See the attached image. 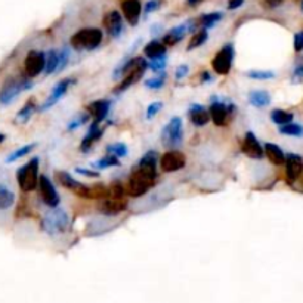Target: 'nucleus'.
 Wrapping results in <instances>:
<instances>
[{"label":"nucleus","mask_w":303,"mask_h":303,"mask_svg":"<svg viewBox=\"0 0 303 303\" xmlns=\"http://www.w3.org/2000/svg\"><path fill=\"white\" fill-rule=\"evenodd\" d=\"M157 152L148 151L139 161L130 173L127 182V192L132 197H141L147 194L154 182L157 179Z\"/></svg>","instance_id":"f257e3e1"},{"label":"nucleus","mask_w":303,"mask_h":303,"mask_svg":"<svg viewBox=\"0 0 303 303\" xmlns=\"http://www.w3.org/2000/svg\"><path fill=\"white\" fill-rule=\"evenodd\" d=\"M150 68V64L147 62V60L144 57H135V58H130L127 60L123 65L119 67V70L116 68V71L113 73V77L117 78V77L123 76L124 78L121 80V83L114 89L116 93H121L126 89H129L130 86H133L137 80H141L142 76L145 74V71Z\"/></svg>","instance_id":"f03ea898"},{"label":"nucleus","mask_w":303,"mask_h":303,"mask_svg":"<svg viewBox=\"0 0 303 303\" xmlns=\"http://www.w3.org/2000/svg\"><path fill=\"white\" fill-rule=\"evenodd\" d=\"M42 228L49 237H53V238L62 237L67 234L70 228V216L64 209L53 207L43 216Z\"/></svg>","instance_id":"7ed1b4c3"},{"label":"nucleus","mask_w":303,"mask_h":303,"mask_svg":"<svg viewBox=\"0 0 303 303\" xmlns=\"http://www.w3.org/2000/svg\"><path fill=\"white\" fill-rule=\"evenodd\" d=\"M39 161H40L39 157H33L29 163H25L24 166L19 167L18 172H16L18 185L25 192L34 191L39 186V179H40V175H39Z\"/></svg>","instance_id":"20e7f679"},{"label":"nucleus","mask_w":303,"mask_h":303,"mask_svg":"<svg viewBox=\"0 0 303 303\" xmlns=\"http://www.w3.org/2000/svg\"><path fill=\"white\" fill-rule=\"evenodd\" d=\"M104 33L99 29H83L71 37L70 45L76 50H93L102 43Z\"/></svg>","instance_id":"39448f33"},{"label":"nucleus","mask_w":303,"mask_h":303,"mask_svg":"<svg viewBox=\"0 0 303 303\" xmlns=\"http://www.w3.org/2000/svg\"><path fill=\"white\" fill-rule=\"evenodd\" d=\"M33 88V81L30 78H11L8 80L0 89V104L9 105L15 101L22 92Z\"/></svg>","instance_id":"423d86ee"},{"label":"nucleus","mask_w":303,"mask_h":303,"mask_svg":"<svg viewBox=\"0 0 303 303\" xmlns=\"http://www.w3.org/2000/svg\"><path fill=\"white\" fill-rule=\"evenodd\" d=\"M183 127L181 117H172L161 130V142L169 150H176L182 145Z\"/></svg>","instance_id":"0eeeda50"},{"label":"nucleus","mask_w":303,"mask_h":303,"mask_svg":"<svg viewBox=\"0 0 303 303\" xmlns=\"http://www.w3.org/2000/svg\"><path fill=\"white\" fill-rule=\"evenodd\" d=\"M210 117H212L213 123L216 126H225L228 124L229 119L232 117L234 111H235V105L227 99V98H217L213 96L210 99Z\"/></svg>","instance_id":"6e6552de"},{"label":"nucleus","mask_w":303,"mask_h":303,"mask_svg":"<svg viewBox=\"0 0 303 303\" xmlns=\"http://www.w3.org/2000/svg\"><path fill=\"white\" fill-rule=\"evenodd\" d=\"M234 57H235V49L232 43H227L224 47L216 53V57L212 61L213 70L221 74V76H227L228 73L232 68V62H234Z\"/></svg>","instance_id":"1a4fd4ad"},{"label":"nucleus","mask_w":303,"mask_h":303,"mask_svg":"<svg viewBox=\"0 0 303 303\" xmlns=\"http://www.w3.org/2000/svg\"><path fill=\"white\" fill-rule=\"evenodd\" d=\"M74 83H76V78H64V80H60V81L52 88V92H50L49 98L40 105L39 109H40V111H46V109L52 108L55 104H58L61 99L65 96L67 91H68Z\"/></svg>","instance_id":"9d476101"},{"label":"nucleus","mask_w":303,"mask_h":303,"mask_svg":"<svg viewBox=\"0 0 303 303\" xmlns=\"http://www.w3.org/2000/svg\"><path fill=\"white\" fill-rule=\"evenodd\" d=\"M46 67V53L40 50H31L24 61V68L27 76L33 78L37 77L40 73H45Z\"/></svg>","instance_id":"9b49d317"},{"label":"nucleus","mask_w":303,"mask_h":303,"mask_svg":"<svg viewBox=\"0 0 303 303\" xmlns=\"http://www.w3.org/2000/svg\"><path fill=\"white\" fill-rule=\"evenodd\" d=\"M39 189H40L42 200H43V203H45L47 207H50V209L58 207V204H60V194L57 192L53 183L49 179L47 175H40Z\"/></svg>","instance_id":"f8f14e48"},{"label":"nucleus","mask_w":303,"mask_h":303,"mask_svg":"<svg viewBox=\"0 0 303 303\" xmlns=\"http://www.w3.org/2000/svg\"><path fill=\"white\" fill-rule=\"evenodd\" d=\"M286 176L290 183H294L303 175V157L299 154L286 155Z\"/></svg>","instance_id":"ddd939ff"},{"label":"nucleus","mask_w":303,"mask_h":303,"mask_svg":"<svg viewBox=\"0 0 303 303\" xmlns=\"http://www.w3.org/2000/svg\"><path fill=\"white\" fill-rule=\"evenodd\" d=\"M185 155L182 152L176 150H170L163 154L161 160H160V166L163 169V172H176L185 167Z\"/></svg>","instance_id":"4468645a"},{"label":"nucleus","mask_w":303,"mask_h":303,"mask_svg":"<svg viewBox=\"0 0 303 303\" xmlns=\"http://www.w3.org/2000/svg\"><path fill=\"white\" fill-rule=\"evenodd\" d=\"M242 151L247 157L255 158V160H260L265 155V148H262V145L259 144L258 137L255 136V133H252V132H247L245 136H244Z\"/></svg>","instance_id":"2eb2a0df"},{"label":"nucleus","mask_w":303,"mask_h":303,"mask_svg":"<svg viewBox=\"0 0 303 303\" xmlns=\"http://www.w3.org/2000/svg\"><path fill=\"white\" fill-rule=\"evenodd\" d=\"M104 25H105L106 33L111 37H120L123 33V16L120 12L116 9L106 12L104 16Z\"/></svg>","instance_id":"dca6fc26"},{"label":"nucleus","mask_w":303,"mask_h":303,"mask_svg":"<svg viewBox=\"0 0 303 303\" xmlns=\"http://www.w3.org/2000/svg\"><path fill=\"white\" fill-rule=\"evenodd\" d=\"M142 11H144V8L139 0H123L121 2V12L130 25H136L139 22Z\"/></svg>","instance_id":"f3484780"},{"label":"nucleus","mask_w":303,"mask_h":303,"mask_svg":"<svg viewBox=\"0 0 303 303\" xmlns=\"http://www.w3.org/2000/svg\"><path fill=\"white\" fill-rule=\"evenodd\" d=\"M127 209V203L123 198H104L99 204V212L105 216H117Z\"/></svg>","instance_id":"a211bd4d"},{"label":"nucleus","mask_w":303,"mask_h":303,"mask_svg":"<svg viewBox=\"0 0 303 303\" xmlns=\"http://www.w3.org/2000/svg\"><path fill=\"white\" fill-rule=\"evenodd\" d=\"M111 109V101L108 99H99V101H93L88 105V111L93 117V123H101L108 117Z\"/></svg>","instance_id":"6ab92c4d"},{"label":"nucleus","mask_w":303,"mask_h":303,"mask_svg":"<svg viewBox=\"0 0 303 303\" xmlns=\"http://www.w3.org/2000/svg\"><path fill=\"white\" fill-rule=\"evenodd\" d=\"M188 114H189V120L194 126L201 127V126H206L209 121H210V111H207L206 108L200 104H192L188 109Z\"/></svg>","instance_id":"aec40b11"},{"label":"nucleus","mask_w":303,"mask_h":303,"mask_svg":"<svg viewBox=\"0 0 303 303\" xmlns=\"http://www.w3.org/2000/svg\"><path fill=\"white\" fill-rule=\"evenodd\" d=\"M188 33H189V27H188V24L185 21L183 24H179V25H176V27H173V29L167 31L166 34L163 36V43L166 46L176 45V43H179L181 40L185 39V36Z\"/></svg>","instance_id":"412c9836"},{"label":"nucleus","mask_w":303,"mask_h":303,"mask_svg":"<svg viewBox=\"0 0 303 303\" xmlns=\"http://www.w3.org/2000/svg\"><path fill=\"white\" fill-rule=\"evenodd\" d=\"M104 135V129L99 127L98 123H92V126L89 127L88 133L85 135V137L81 139V144H80V151L89 152V150L92 148V145L95 142H98L101 136Z\"/></svg>","instance_id":"4be33fe9"},{"label":"nucleus","mask_w":303,"mask_h":303,"mask_svg":"<svg viewBox=\"0 0 303 303\" xmlns=\"http://www.w3.org/2000/svg\"><path fill=\"white\" fill-rule=\"evenodd\" d=\"M265 154L269 158V161L275 166H281L286 163V154L275 144H269V142L265 144Z\"/></svg>","instance_id":"5701e85b"},{"label":"nucleus","mask_w":303,"mask_h":303,"mask_svg":"<svg viewBox=\"0 0 303 303\" xmlns=\"http://www.w3.org/2000/svg\"><path fill=\"white\" fill-rule=\"evenodd\" d=\"M15 192L5 183H0V210H9L15 204Z\"/></svg>","instance_id":"b1692460"},{"label":"nucleus","mask_w":303,"mask_h":303,"mask_svg":"<svg viewBox=\"0 0 303 303\" xmlns=\"http://www.w3.org/2000/svg\"><path fill=\"white\" fill-rule=\"evenodd\" d=\"M167 46L163 42H158V40H152L148 45L144 47V55L150 60H157V58H161L166 55Z\"/></svg>","instance_id":"393cba45"},{"label":"nucleus","mask_w":303,"mask_h":303,"mask_svg":"<svg viewBox=\"0 0 303 303\" xmlns=\"http://www.w3.org/2000/svg\"><path fill=\"white\" fill-rule=\"evenodd\" d=\"M249 101L256 108H265L271 104V95L266 91H252L249 93Z\"/></svg>","instance_id":"a878e982"},{"label":"nucleus","mask_w":303,"mask_h":303,"mask_svg":"<svg viewBox=\"0 0 303 303\" xmlns=\"http://www.w3.org/2000/svg\"><path fill=\"white\" fill-rule=\"evenodd\" d=\"M58 65H60V50L50 49L46 52V67H45V74L50 76L53 73L58 71Z\"/></svg>","instance_id":"bb28decb"},{"label":"nucleus","mask_w":303,"mask_h":303,"mask_svg":"<svg viewBox=\"0 0 303 303\" xmlns=\"http://www.w3.org/2000/svg\"><path fill=\"white\" fill-rule=\"evenodd\" d=\"M224 18V14L222 12H209V14H203V15L198 18V25L201 29H213L221 19Z\"/></svg>","instance_id":"cd10ccee"},{"label":"nucleus","mask_w":303,"mask_h":303,"mask_svg":"<svg viewBox=\"0 0 303 303\" xmlns=\"http://www.w3.org/2000/svg\"><path fill=\"white\" fill-rule=\"evenodd\" d=\"M57 179L61 183V186H64V188H67V189H71L73 192H76L77 189L83 185V183H80L78 181H76L70 173H67V172H57Z\"/></svg>","instance_id":"c85d7f7f"},{"label":"nucleus","mask_w":303,"mask_h":303,"mask_svg":"<svg viewBox=\"0 0 303 303\" xmlns=\"http://www.w3.org/2000/svg\"><path fill=\"white\" fill-rule=\"evenodd\" d=\"M34 109H36V101H34V98H30V99L25 102V105L18 111V114H16V121L21 123V124L27 123V121L31 119V116L34 114Z\"/></svg>","instance_id":"c756f323"},{"label":"nucleus","mask_w":303,"mask_h":303,"mask_svg":"<svg viewBox=\"0 0 303 303\" xmlns=\"http://www.w3.org/2000/svg\"><path fill=\"white\" fill-rule=\"evenodd\" d=\"M293 119H294V114H293V113H288V111L280 109V108L273 109L272 113H271V120H272L275 124H278V126L288 124V123L293 121Z\"/></svg>","instance_id":"7c9ffc66"},{"label":"nucleus","mask_w":303,"mask_h":303,"mask_svg":"<svg viewBox=\"0 0 303 303\" xmlns=\"http://www.w3.org/2000/svg\"><path fill=\"white\" fill-rule=\"evenodd\" d=\"M278 132L281 135H287V136H296L302 137L303 136V126L302 124H297V123H288L284 126H280L278 127Z\"/></svg>","instance_id":"2f4dec72"},{"label":"nucleus","mask_w":303,"mask_h":303,"mask_svg":"<svg viewBox=\"0 0 303 303\" xmlns=\"http://www.w3.org/2000/svg\"><path fill=\"white\" fill-rule=\"evenodd\" d=\"M119 157L117 155H113V154H108L106 157H102L96 161L92 163V167L95 169H99V170H104V169H108V167H114L119 166Z\"/></svg>","instance_id":"473e14b6"},{"label":"nucleus","mask_w":303,"mask_h":303,"mask_svg":"<svg viewBox=\"0 0 303 303\" xmlns=\"http://www.w3.org/2000/svg\"><path fill=\"white\" fill-rule=\"evenodd\" d=\"M209 39V33L206 29H201V30H198L194 33V36L191 37V40H189V45H188V50H194V49H197L201 45H204L206 43V40Z\"/></svg>","instance_id":"72a5a7b5"},{"label":"nucleus","mask_w":303,"mask_h":303,"mask_svg":"<svg viewBox=\"0 0 303 303\" xmlns=\"http://www.w3.org/2000/svg\"><path fill=\"white\" fill-rule=\"evenodd\" d=\"M36 148V144H29V145H24V147H21V148H18L15 151H12L8 157H6V163H14L16 160H19V158H22V157H25L27 154H30L33 150Z\"/></svg>","instance_id":"f704fd0d"},{"label":"nucleus","mask_w":303,"mask_h":303,"mask_svg":"<svg viewBox=\"0 0 303 303\" xmlns=\"http://www.w3.org/2000/svg\"><path fill=\"white\" fill-rule=\"evenodd\" d=\"M106 152L117 155V157H126L127 155V147L123 142H116V144H109L106 147Z\"/></svg>","instance_id":"c9c22d12"},{"label":"nucleus","mask_w":303,"mask_h":303,"mask_svg":"<svg viewBox=\"0 0 303 303\" xmlns=\"http://www.w3.org/2000/svg\"><path fill=\"white\" fill-rule=\"evenodd\" d=\"M166 83V73H161L158 77L145 80V88L148 89H161Z\"/></svg>","instance_id":"e433bc0d"},{"label":"nucleus","mask_w":303,"mask_h":303,"mask_svg":"<svg viewBox=\"0 0 303 303\" xmlns=\"http://www.w3.org/2000/svg\"><path fill=\"white\" fill-rule=\"evenodd\" d=\"M245 76L252 78V80H269V78L275 77V73L273 71H263V70H252Z\"/></svg>","instance_id":"4c0bfd02"},{"label":"nucleus","mask_w":303,"mask_h":303,"mask_svg":"<svg viewBox=\"0 0 303 303\" xmlns=\"http://www.w3.org/2000/svg\"><path fill=\"white\" fill-rule=\"evenodd\" d=\"M163 3H164V0H148L144 5V14L145 15H150L152 12H157L163 6Z\"/></svg>","instance_id":"58836bf2"},{"label":"nucleus","mask_w":303,"mask_h":303,"mask_svg":"<svg viewBox=\"0 0 303 303\" xmlns=\"http://www.w3.org/2000/svg\"><path fill=\"white\" fill-rule=\"evenodd\" d=\"M167 64V57H161V58H157V60H152L150 64V68H151L154 73H164V68H166Z\"/></svg>","instance_id":"ea45409f"},{"label":"nucleus","mask_w":303,"mask_h":303,"mask_svg":"<svg viewBox=\"0 0 303 303\" xmlns=\"http://www.w3.org/2000/svg\"><path fill=\"white\" fill-rule=\"evenodd\" d=\"M89 116H91V114H81V116H77L74 120H71L70 123H68L67 129H68V130H76V129H78V127H81L85 123H88Z\"/></svg>","instance_id":"a19ab883"},{"label":"nucleus","mask_w":303,"mask_h":303,"mask_svg":"<svg viewBox=\"0 0 303 303\" xmlns=\"http://www.w3.org/2000/svg\"><path fill=\"white\" fill-rule=\"evenodd\" d=\"M68 61H70V49L65 46V47H62L60 50V65H58V71L57 73H60V71H62L67 67Z\"/></svg>","instance_id":"79ce46f5"},{"label":"nucleus","mask_w":303,"mask_h":303,"mask_svg":"<svg viewBox=\"0 0 303 303\" xmlns=\"http://www.w3.org/2000/svg\"><path fill=\"white\" fill-rule=\"evenodd\" d=\"M161 108H163V104H161V102H158V101L150 104V106L147 108V119H148V120H151L152 117H155V116H157V113H158Z\"/></svg>","instance_id":"37998d69"},{"label":"nucleus","mask_w":303,"mask_h":303,"mask_svg":"<svg viewBox=\"0 0 303 303\" xmlns=\"http://www.w3.org/2000/svg\"><path fill=\"white\" fill-rule=\"evenodd\" d=\"M109 197L123 198V186H121L120 183H113L109 186Z\"/></svg>","instance_id":"c03bdc74"},{"label":"nucleus","mask_w":303,"mask_h":303,"mask_svg":"<svg viewBox=\"0 0 303 303\" xmlns=\"http://www.w3.org/2000/svg\"><path fill=\"white\" fill-rule=\"evenodd\" d=\"M294 50L296 52H302L303 50V31H299V33H296L294 34Z\"/></svg>","instance_id":"a18cd8bd"},{"label":"nucleus","mask_w":303,"mask_h":303,"mask_svg":"<svg viewBox=\"0 0 303 303\" xmlns=\"http://www.w3.org/2000/svg\"><path fill=\"white\" fill-rule=\"evenodd\" d=\"M188 73H189V67L185 65V64H182V65H179V67L176 68L175 77H176V80H181V78H183L185 76H188Z\"/></svg>","instance_id":"49530a36"},{"label":"nucleus","mask_w":303,"mask_h":303,"mask_svg":"<svg viewBox=\"0 0 303 303\" xmlns=\"http://www.w3.org/2000/svg\"><path fill=\"white\" fill-rule=\"evenodd\" d=\"M76 173L78 175H83V176H88V178H98L99 173L95 172V170H89V169H85V167H77Z\"/></svg>","instance_id":"de8ad7c7"},{"label":"nucleus","mask_w":303,"mask_h":303,"mask_svg":"<svg viewBox=\"0 0 303 303\" xmlns=\"http://www.w3.org/2000/svg\"><path fill=\"white\" fill-rule=\"evenodd\" d=\"M245 0H228V9L229 11H235L238 8H241Z\"/></svg>","instance_id":"09e8293b"},{"label":"nucleus","mask_w":303,"mask_h":303,"mask_svg":"<svg viewBox=\"0 0 303 303\" xmlns=\"http://www.w3.org/2000/svg\"><path fill=\"white\" fill-rule=\"evenodd\" d=\"M294 78H296V80L303 78V64L294 67V70H293V80H294Z\"/></svg>","instance_id":"8fccbe9b"},{"label":"nucleus","mask_w":303,"mask_h":303,"mask_svg":"<svg viewBox=\"0 0 303 303\" xmlns=\"http://www.w3.org/2000/svg\"><path fill=\"white\" fill-rule=\"evenodd\" d=\"M265 3L269 9H275V8H280L284 3V0H265Z\"/></svg>","instance_id":"3c124183"},{"label":"nucleus","mask_w":303,"mask_h":303,"mask_svg":"<svg viewBox=\"0 0 303 303\" xmlns=\"http://www.w3.org/2000/svg\"><path fill=\"white\" fill-rule=\"evenodd\" d=\"M201 81H203V83H210V81H213L212 74H210L209 71H203V73H201Z\"/></svg>","instance_id":"603ef678"},{"label":"nucleus","mask_w":303,"mask_h":303,"mask_svg":"<svg viewBox=\"0 0 303 303\" xmlns=\"http://www.w3.org/2000/svg\"><path fill=\"white\" fill-rule=\"evenodd\" d=\"M203 2H204V0H186V5L191 6V8H196L198 5H201Z\"/></svg>","instance_id":"864d4df0"},{"label":"nucleus","mask_w":303,"mask_h":303,"mask_svg":"<svg viewBox=\"0 0 303 303\" xmlns=\"http://www.w3.org/2000/svg\"><path fill=\"white\" fill-rule=\"evenodd\" d=\"M5 139H6V136H5L3 133H0V144H2V142H3Z\"/></svg>","instance_id":"5fc2aeb1"},{"label":"nucleus","mask_w":303,"mask_h":303,"mask_svg":"<svg viewBox=\"0 0 303 303\" xmlns=\"http://www.w3.org/2000/svg\"><path fill=\"white\" fill-rule=\"evenodd\" d=\"M300 9H302V12H303V0L300 2Z\"/></svg>","instance_id":"6e6d98bb"},{"label":"nucleus","mask_w":303,"mask_h":303,"mask_svg":"<svg viewBox=\"0 0 303 303\" xmlns=\"http://www.w3.org/2000/svg\"><path fill=\"white\" fill-rule=\"evenodd\" d=\"M300 183H302V186H303V178H302V179H300Z\"/></svg>","instance_id":"4d7b16f0"}]
</instances>
